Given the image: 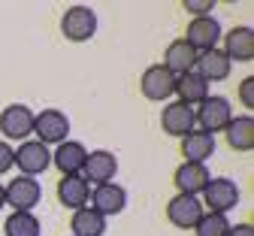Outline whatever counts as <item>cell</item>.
Segmentation results:
<instances>
[{
    "instance_id": "obj_7",
    "label": "cell",
    "mask_w": 254,
    "mask_h": 236,
    "mask_svg": "<svg viewBox=\"0 0 254 236\" xmlns=\"http://www.w3.org/2000/svg\"><path fill=\"white\" fill-rule=\"evenodd\" d=\"M67 133H70V118L61 109H43V112L34 115V137H37V143L58 146L64 140H70Z\"/></svg>"
},
{
    "instance_id": "obj_29",
    "label": "cell",
    "mask_w": 254,
    "mask_h": 236,
    "mask_svg": "<svg viewBox=\"0 0 254 236\" xmlns=\"http://www.w3.org/2000/svg\"><path fill=\"white\" fill-rule=\"evenodd\" d=\"M227 236H254V227H251L248 221H242V224H230Z\"/></svg>"
},
{
    "instance_id": "obj_22",
    "label": "cell",
    "mask_w": 254,
    "mask_h": 236,
    "mask_svg": "<svg viewBox=\"0 0 254 236\" xmlns=\"http://www.w3.org/2000/svg\"><path fill=\"white\" fill-rule=\"evenodd\" d=\"M176 97H179V103L197 109L203 100L209 97V85H206L197 73H185V76L176 79Z\"/></svg>"
},
{
    "instance_id": "obj_13",
    "label": "cell",
    "mask_w": 254,
    "mask_h": 236,
    "mask_svg": "<svg viewBox=\"0 0 254 236\" xmlns=\"http://www.w3.org/2000/svg\"><path fill=\"white\" fill-rule=\"evenodd\" d=\"M115 173H118V160H115V155L112 152H106V149H94V152H88V157H85V166H82V179L91 185H106V182H112L115 179Z\"/></svg>"
},
{
    "instance_id": "obj_20",
    "label": "cell",
    "mask_w": 254,
    "mask_h": 236,
    "mask_svg": "<svg viewBox=\"0 0 254 236\" xmlns=\"http://www.w3.org/2000/svg\"><path fill=\"white\" fill-rule=\"evenodd\" d=\"M194 64H197V52L190 49L185 40H173L170 46H167V52H164V67L179 79V76H185V73H194Z\"/></svg>"
},
{
    "instance_id": "obj_10",
    "label": "cell",
    "mask_w": 254,
    "mask_h": 236,
    "mask_svg": "<svg viewBox=\"0 0 254 236\" xmlns=\"http://www.w3.org/2000/svg\"><path fill=\"white\" fill-rule=\"evenodd\" d=\"M91 209L103 215V218H112V215H121L124 206H127V191L118 185V182H106V185H94L91 188V197H88Z\"/></svg>"
},
{
    "instance_id": "obj_30",
    "label": "cell",
    "mask_w": 254,
    "mask_h": 236,
    "mask_svg": "<svg viewBox=\"0 0 254 236\" xmlns=\"http://www.w3.org/2000/svg\"><path fill=\"white\" fill-rule=\"evenodd\" d=\"M6 206V194H3V182H0V209Z\"/></svg>"
},
{
    "instance_id": "obj_17",
    "label": "cell",
    "mask_w": 254,
    "mask_h": 236,
    "mask_svg": "<svg viewBox=\"0 0 254 236\" xmlns=\"http://www.w3.org/2000/svg\"><path fill=\"white\" fill-rule=\"evenodd\" d=\"M209 179L212 176L206 170V163H179L173 173V185L179 188V194H190V197H200Z\"/></svg>"
},
{
    "instance_id": "obj_12",
    "label": "cell",
    "mask_w": 254,
    "mask_h": 236,
    "mask_svg": "<svg viewBox=\"0 0 254 236\" xmlns=\"http://www.w3.org/2000/svg\"><path fill=\"white\" fill-rule=\"evenodd\" d=\"M203 203H200V197H190V194H176L170 203H167V218L173 227L179 230H194L197 221L203 218Z\"/></svg>"
},
{
    "instance_id": "obj_24",
    "label": "cell",
    "mask_w": 254,
    "mask_h": 236,
    "mask_svg": "<svg viewBox=\"0 0 254 236\" xmlns=\"http://www.w3.org/2000/svg\"><path fill=\"white\" fill-rule=\"evenodd\" d=\"M40 218L34 212H9V218L3 221V233L6 236H40Z\"/></svg>"
},
{
    "instance_id": "obj_26",
    "label": "cell",
    "mask_w": 254,
    "mask_h": 236,
    "mask_svg": "<svg viewBox=\"0 0 254 236\" xmlns=\"http://www.w3.org/2000/svg\"><path fill=\"white\" fill-rule=\"evenodd\" d=\"M212 0H185V3H182V9L185 12H194V18H200V15H209L212 12Z\"/></svg>"
},
{
    "instance_id": "obj_5",
    "label": "cell",
    "mask_w": 254,
    "mask_h": 236,
    "mask_svg": "<svg viewBox=\"0 0 254 236\" xmlns=\"http://www.w3.org/2000/svg\"><path fill=\"white\" fill-rule=\"evenodd\" d=\"M34 109L24 103H9L0 112V133H3V143H24L30 133H34Z\"/></svg>"
},
{
    "instance_id": "obj_19",
    "label": "cell",
    "mask_w": 254,
    "mask_h": 236,
    "mask_svg": "<svg viewBox=\"0 0 254 236\" xmlns=\"http://www.w3.org/2000/svg\"><path fill=\"white\" fill-rule=\"evenodd\" d=\"M88 197H91V185L82 176H61L58 182V203L67 206V209H82L88 206Z\"/></svg>"
},
{
    "instance_id": "obj_8",
    "label": "cell",
    "mask_w": 254,
    "mask_h": 236,
    "mask_svg": "<svg viewBox=\"0 0 254 236\" xmlns=\"http://www.w3.org/2000/svg\"><path fill=\"white\" fill-rule=\"evenodd\" d=\"M139 91H142L145 100H151V103H164V100H170L176 94V76L164 64H151L139 76Z\"/></svg>"
},
{
    "instance_id": "obj_16",
    "label": "cell",
    "mask_w": 254,
    "mask_h": 236,
    "mask_svg": "<svg viewBox=\"0 0 254 236\" xmlns=\"http://www.w3.org/2000/svg\"><path fill=\"white\" fill-rule=\"evenodd\" d=\"M161 127H164V133H170V137H176V140L188 137V133L197 127L194 124V109L179 103V100H173V103H167L164 112H161Z\"/></svg>"
},
{
    "instance_id": "obj_4",
    "label": "cell",
    "mask_w": 254,
    "mask_h": 236,
    "mask_svg": "<svg viewBox=\"0 0 254 236\" xmlns=\"http://www.w3.org/2000/svg\"><path fill=\"white\" fill-rule=\"evenodd\" d=\"M61 33L67 37L70 43H85L97 33V12L91 6H67V12L61 15Z\"/></svg>"
},
{
    "instance_id": "obj_21",
    "label": "cell",
    "mask_w": 254,
    "mask_h": 236,
    "mask_svg": "<svg viewBox=\"0 0 254 236\" xmlns=\"http://www.w3.org/2000/svg\"><path fill=\"white\" fill-rule=\"evenodd\" d=\"M224 140L233 152H251L254 149V118L251 115H233L224 127Z\"/></svg>"
},
{
    "instance_id": "obj_25",
    "label": "cell",
    "mask_w": 254,
    "mask_h": 236,
    "mask_svg": "<svg viewBox=\"0 0 254 236\" xmlns=\"http://www.w3.org/2000/svg\"><path fill=\"white\" fill-rule=\"evenodd\" d=\"M230 230V218L218 215V212H203V218L194 227V236H227Z\"/></svg>"
},
{
    "instance_id": "obj_1",
    "label": "cell",
    "mask_w": 254,
    "mask_h": 236,
    "mask_svg": "<svg viewBox=\"0 0 254 236\" xmlns=\"http://www.w3.org/2000/svg\"><path fill=\"white\" fill-rule=\"evenodd\" d=\"M233 118V109H230V100L227 97H206L203 103L194 109V124H200L203 133H209V137H215V133H224V127L230 124Z\"/></svg>"
},
{
    "instance_id": "obj_23",
    "label": "cell",
    "mask_w": 254,
    "mask_h": 236,
    "mask_svg": "<svg viewBox=\"0 0 254 236\" xmlns=\"http://www.w3.org/2000/svg\"><path fill=\"white\" fill-rule=\"evenodd\" d=\"M70 230H73L70 236H103V233H106V218L97 215L91 206H82V209L73 212Z\"/></svg>"
},
{
    "instance_id": "obj_15",
    "label": "cell",
    "mask_w": 254,
    "mask_h": 236,
    "mask_svg": "<svg viewBox=\"0 0 254 236\" xmlns=\"http://www.w3.org/2000/svg\"><path fill=\"white\" fill-rule=\"evenodd\" d=\"M233 70V64L227 61V55L221 49H209V52H200L197 55V64H194V73L209 85V82H224Z\"/></svg>"
},
{
    "instance_id": "obj_2",
    "label": "cell",
    "mask_w": 254,
    "mask_h": 236,
    "mask_svg": "<svg viewBox=\"0 0 254 236\" xmlns=\"http://www.w3.org/2000/svg\"><path fill=\"white\" fill-rule=\"evenodd\" d=\"M12 166H18V176L37 179L52 166V149L37 140H24L18 143V149H12Z\"/></svg>"
},
{
    "instance_id": "obj_3",
    "label": "cell",
    "mask_w": 254,
    "mask_h": 236,
    "mask_svg": "<svg viewBox=\"0 0 254 236\" xmlns=\"http://www.w3.org/2000/svg\"><path fill=\"white\" fill-rule=\"evenodd\" d=\"M200 203L206 212H218V215H227L230 209H236L239 203V185L227 176H218V179H209V185L203 188L200 194Z\"/></svg>"
},
{
    "instance_id": "obj_11",
    "label": "cell",
    "mask_w": 254,
    "mask_h": 236,
    "mask_svg": "<svg viewBox=\"0 0 254 236\" xmlns=\"http://www.w3.org/2000/svg\"><path fill=\"white\" fill-rule=\"evenodd\" d=\"M221 52L227 55V61L233 64H251L254 61V27L251 24H239L233 30H227L221 37Z\"/></svg>"
},
{
    "instance_id": "obj_27",
    "label": "cell",
    "mask_w": 254,
    "mask_h": 236,
    "mask_svg": "<svg viewBox=\"0 0 254 236\" xmlns=\"http://www.w3.org/2000/svg\"><path fill=\"white\" fill-rule=\"evenodd\" d=\"M239 100H242L245 109L254 106V79H251V76H245V79L239 82Z\"/></svg>"
},
{
    "instance_id": "obj_9",
    "label": "cell",
    "mask_w": 254,
    "mask_h": 236,
    "mask_svg": "<svg viewBox=\"0 0 254 236\" xmlns=\"http://www.w3.org/2000/svg\"><path fill=\"white\" fill-rule=\"evenodd\" d=\"M3 194H6V206H12V212H34V206L43 197V188L30 176H15L9 185H3Z\"/></svg>"
},
{
    "instance_id": "obj_14",
    "label": "cell",
    "mask_w": 254,
    "mask_h": 236,
    "mask_svg": "<svg viewBox=\"0 0 254 236\" xmlns=\"http://www.w3.org/2000/svg\"><path fill=\"white\" fill-rule=\"evenodd\" d=\"M85 157H88V149L79 140H64L52 152V166H58L61 176H82Z\"/></svg>"
},
{
    "instance_id": "obj_28",
    "label": "cell",
    "mask_w": 254,
    "mask_h": 236,
    "mask_svg": "<svg viewBox=\"0 0 254 236\" xmlns=\"http://www.w3.org/2000/svg\"><path fill=\"white\" fill-rule=\"evenodd\" d=\"M12 170V146L0 140V176Z\"/></svg>"
},
{
    "instance_id": "obj_6",
    "label": "cell",
    "mask_w": 254,
    "mask_h": 236,
    "mask_svg": "<svg viewBox=\"0 0 254 236\" xmlns=\"http://www.w3.org/2000/svg\"><path fill=\"white\" fill-rule=\"evenodd\" d=\"M221 37H224V30H221L218 18H215V15H200V18H190V21H188V30H185L182 40L200 55V52L218 49Z\"/></svg>"
},
{
    "instance_id": "obj_18",
    "label": "cell",
    "mask_w": 254,
    "mask_h": 236,
    "mask_svg": "<svg viewBox=\"0 0 254 236\" xmlns=\"http://www.w3.org/2000/svg\"><path fill=\"white\" fill-rule=\"evenodd\" d=\"M179 152L185 163H206L215 155V137H209L203 130H190L188 137L179 140Z\"/></svg>"
}]
</instances>
